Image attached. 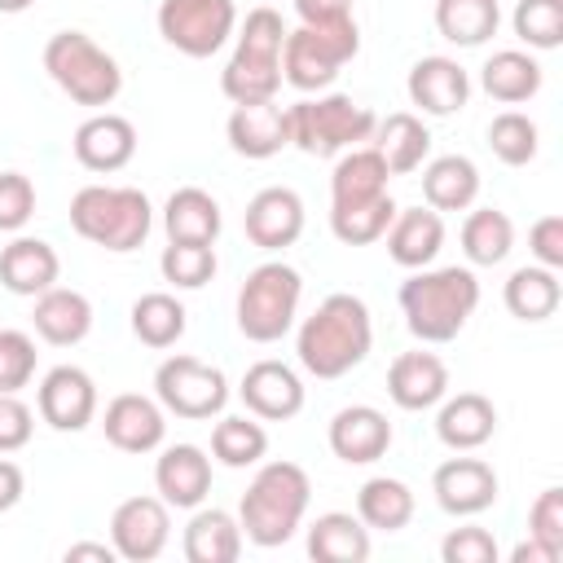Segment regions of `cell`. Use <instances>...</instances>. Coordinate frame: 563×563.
I'll list each match as a JSON object with an SVG mask.
<instances>
[{
  "mask_svg": "<svg viewBox=\"0 0 563 563\" xmlns=\"http://www.w3.org/2000/svg\"><path fill=\"white\" fill-rule=\"evenodd\" d=\"M172 541V506L163 497H128L110 515V545L128 563H154Z\"/></svg>",
  "mask_w": 563,
  "mask_h": 563,
  "instance_id": "11",
  "label": "cell"
},
{
  "mask_svg": "<svg viewBox=\"0 0 563 563\" xmlns=\"http://www.w3.org/2000/svg\"><path fill=\"white\" fill-rule=\"evenodd\" d=\"M264 453H268V431L260 427L255 413H229L211 427V457L220 466L242 471V466H255Z\"/></svg>",
  "mask_w": 563,
  "mask_h": 563,
  "instance_id": "38",
  "label": "cell"
},
{
  "mask_svg": "<svg viewBox=\"0 0 563 563\" xmlns=\"http://www.w3.org/2000/svg\"><path fill=\"white\" fill-rule=\"evenodd\" d=\"M510 563H559V559H554L541 541H532V537H528L523 545H515V550H510Z\"/></svg>",
  "mask_w": 563,
  "mask_h": 563,
  "instance_id": "55",
  "label": "cell"
},
{
  "mask_svg": "<svg viewBox=\"0 0 563 563\" xmlns=\"http://www.w3.org/2000/svg\"><path fill=\"white\" fill-rule=\"evenodd\" d=\"M528 251L541 268H563V216H541L532 229H528Z\"/></svg>",
  "mask_w": 563,
  "mask_h": 563,
  "instance_id": "51",
  "label": "cell"
},
{
  "mask_svg": "<svg viewBox=\"0 0 563 563\" xmlns=\"http://www.w3.org/2000/svg\"><path fill=\"white\" fill-rule=\"evenodd\" d=\"M242 229L260 251H286L303 233V198L290 185H268L246 202Z\"/></svg>",
  "mask_w": 563,
  "mask_h": 563,
  "instance_id": "16",
  "label": "cell"
},
{
  "mask_svg": "<svg viewBox=\"0 0 563 563\" xmlns=\"http://www.w3.org/2000/svg\"><path fill=\"white\" fill-rule=\"evenodd\" d=\"M35 339L26 330H0V391H22L35 378Z\"/></svg>",
  "mask_w": 563,
  "mask_h": 563,
  "instance_id": "46",
  "label": "cell"
},
{
  "mask_svg": "<svg viewBox=\"0 0 563 563\" xmlns=\"http://www.w3.org/2000/svg\"><path fill=\"white\" fill-rule=\"evenodd\" d=\"M216 246L207 242H167L158 255V273L163 282H172L176 290H198L216 277Z\"/></svg>",
  "mask_w": 563,
  "mask_h": 563,
  "instance_id": "42",
  "label": "cell"
},
{
  "mask_svg": "<svg viewBox=\"0 0 563 563\" xmlns=\"http://www.w3.org/2000/svg\"><path fill=\"white\" fill-rule=\"evenodd\" d=\"M154 488L167 506L194 510L211 493V457L198 444H167L154 462Z\"/></svg>",
  "mask_w": 563,
  "mask_h": 563,
  "instance_id": "21",
  "label": "cell"
},
{
  "mask_svg": "<svg viewBox=\"0 0 563 563\" xmlns=\"http://www.w3.org/2000/svg\"><path fill=\"white\" fill-rule=\"evenodd\" d=\"M62 260L44 238H13L9 246H0V286L9 295H44L48 286H57Z\"/></svg>",
  "mask_w": 563,
  "mask_h": 563,
  "instance_id": "25",
  "label": "cell"
},
{
  "mask_svg": "<svg viewBox=\"0 0 563 563\" xmlns=\"http://www.w3.org/2000/svg\"><path fill=\"white\" fill-rule=\"evenodd\" d=\"M35 409L53 431H84L97 418V383L79 365H53L40 378Z\"/></svg>",
  "mask_w": 563,
  "mask_h": 563,
  "instance_id": "12",
  "label": "cell"
},
{
  "mask_svg": "<svg viewBox=\"0 0 563 563\" xmlns=\"http://www.w3.org/2000/svg\"><path fill=\"white\" fill-rule=\"evenodd\" d=\"M537 145H541V132H537V123L523 110H501L488 123V150L506 167H528L537 158Z\"/></svg>",
  "mask_w": 563,
  "mask_h": 563,
  "instance_id": "43",
  "label": "cell"
},
{
  "mask_svg": "<svg viewBox=\"0 0 563 563\" xmlns=\"http://www.w3.org/2000/svg\"><path fill=\"white\" fill-rule=\"evenodd\" d=\"M70 229L114 255L136 251L154 229V207L132 185H84L70 198Z\"/></svg>",
  "mask_w": 563,
  "mask_h": 563,
  "instance_id": "4",
  "label": "cell"
},
{
  "mask_svg": "<svg viewBox=\"0 0 563 563\" xmlns=\"http://www.w3.org/2000/svg\"><path fill=\"white\" fill-rule=\"evenodd\" d=\"M220 88L233 106L246 101H273L282 92V62L268 57H251V53H233L220 70Z\"/></svg>",
  "mask_w": 563,
  "mask_h": 563,
  "instance_id": "39",
  "label": "cell"
},
{
  "mask_svg": "<svg viewBox=\"0 0 563 563\" xmlns=\"http://www.w3.org/2000/svg\"><path fill=\"white\" fill-rule=\"evenodd\" d=\"M528 537L541 541L554 559H563V488H541L528 506Z\"/></svg>",
  "mask_w": 563,
  "mask_h": 563,
  "instance_id": "47",
  "label": "cell"
},
{
  "mask_svg": "<svg viewBox=\"0 0 563 563\" xmlns=\"http://www.w3.org/2000/svg\"><path fill=\"white\" fill-rule=\"evenodd\" d=\"M479 308V277L471 268L444 264V268H413L400 282V312L413 339L422 343H449L466 330V321Z\"/></svg>",
  "mask_w": 563,
  "mask_h": 563,
  "instance_id": "2",
  "label": "cell"
},
{
  "mask_svg": "<svg viewBox=\"0 0 563 563\" xmlns=\"http://www.w3.org/2000/svg\"><path fill=\"white\" fill-rule=\"evenodd\" d=\"M185 303L167 290H150L132 303V334L145 343V347H172L180 334H185Z\"/></svg>",
  "mask_w": 563,
  "mask_h": 563,
  "instance_id": "40",
  "label": "cell"
},
{
  "mask_svg": "<svg viewBox=\"0 0 563 563\" xmlns=\"http://www.w3.org/2000/svg\"><path fill=\"white\" fill-rule=\"evenodd\" d=\"M387 396L405 413L435 409L449 396V365L435 352H422V347L418 352H400L387 365Z\"/></svg>",
  "mask_w": 563,
  "mask_h": 563,
  "instance_id": "20",
  "label": "cell"
},
{
  "mask_svg": "<svg viewBox=\"0 0 563 563\" xmlns=\"http://www.w3.org/2000/svg\"><path fill=\"white\" fill-rule=\"evenodd\" d=\"M413 488L396 475H374L356 488V519L369 532H400L413 519Z\"/></svg>",
  "mask_w": 563,
  "mask_h": 563,
  "instance_id": "34",
  "label": "cell"
},
{
  "mask_svg": "<svg viewBox=\"0 0 563 563\" xmlns=\"http://www.w3.org/2000/svg\"><path fill=\"white\" fill-rule=\"evenodd\" d=\"M308 554L317 563H365L369 528L352 510H325L308 523Z\"/></svg>",
  "mask_w": 563,
  "mask_h": 563,
  "instance_id": "30",
  "label": "cell"
},
{
  "mask_svg": "<svg viewBox=\"0 0 563 563\" xmlns=\"http://www.w3.org/2000/svg\"><path fill=\"white\" fill-rule=\"evenodd\" d=\"M501 299H506L510 317H519V321H545V317H554L559 303H563V282H559L554 268L523 264V268H515V273L506 277Z\"/></svg>",
  "mask_w": 563,
  "mask_h": 563,
  "instance_id": "35",
  "label": "cell"
},
{
  "mask_svg": "<svg viewBox=\"0 0 563 563\" xmlns=\"http://www.w3.org/2000/svg\"><path fill=\"white\" fill-rule=\"evenodd\" d=\"M238 31L233 0H163L158 4V35L185 57H211Z\"/></svg>",
  "mask_w": 563,
  "mask_h": 563,
  "instance_id": "10",
  "label": "cell"
},
{
  "mask_svg": "<svg viewBox=\"0 0 563 563\" xmlns=\"http://www.w3.org/2000/svg\"><path fill=\"white\" fill-rule=\"evenodd\" d=\"M154 400L176 418L207 422L229 405V378H224V369L176 352L154 369Z\"/></svg>",
  "mask_w": 563,
  "mask_h": 563,
  "instance_id": "9",
  "label": "cell"
},
{
  "mask_svg": "<svg viewBox=\"0 0 563 563\" xmlns=\"http://www.w3.org/2000/svg\"><path fill=\"white\" fill-rule=\"evenodd\" d=\"M387 180H391V172H387L383 154L369 141L356 145V150H343L334 172H330V207L378 198V194H387Z\"/></svg>",
  "mask_w": 563,
  "mask_h": 563,
  "instance_id": "32",
  "label": "cell"
},
{
  "mask_svg": "<svg viewBox=\"0 0 563 563\" xmlns=\"http://www.w3.org/2000/svg\"><path fill=\"white\" fill-rule=\"evenodd\" d=\"M70 150H75V163L84 172L110 176V172H119V167L132 163V154H136V128H132V119H123L114 110H97V114H88L75 128Z\"/></svg>",
  "mask_w": 563,
  "mask_h": 563,
  "instance_id": "14",
  "label": "cell"
},
{
  "mask_svg": "<svg viewBox=\"0 0 563 563\" xmlns=\"http://www.w3.org/2000/svg\"><path fill=\"white\" fill-rule=\"evenodd\" d=\"M330 453L347 466H369L378 457H387L391 449V422L383 409L374 405H343L334 418H330Z\"/></svg>",
  "mask_w": 563,
  "mask_h": 563,
  "instance_id": "18",
  "label": "cell"
},
{
  "mask_svg": "<svg viewBox=\"0 0 563 563\" xmlns=\"http://www.w3.org/2000/svg\"><path fill=\"white\" fill-rule=\"evenodd\" d=\"M44 70H48V79L75 106H92V110L110 106L119 97V88H123L119 62L92 35H84V31H57V35H48V44H44Z\"/></svg>",
  "mask_w": 563,
  "mask_h": 563,
  "instance_id": "6",
  "label": "cell"
},
{
  "mask_svg": "<svg viewBox=\"0 0 563 563\" xmlns=\"http://www.w3.org/2000/svg\"><path fill=\"white\" fill-rule=\"evenodd\" d=\"M101 431L119 453H154L163 449V435H167V409L154 396L123 391L106 405Z\"/></svg>",
  "mask_w": 563,
  "mask_h": 563,
  "instance_id": "15",
  "label": "cell"
},
{
  "mask_svg": "<svg viewBox=\"0 0 563 563\" xmlns=\"http://www.w3.org/2000/svg\"><path fill=\"white\" fill-rule=\"evenodd\" d=\"M308 501H312V479L299 462H264L255 471V479L246 484L242 501H238V523H242V537L251 545H286L303 515H308Z\"/></svg>",
  "mask_w": 563,
  "mask_h": 563,
  "instance_id": "3",
  "label": "cell"
},
{
  "mask_svg": "<svg viewBox=\"0 0 563 563\" xmlns=\"http://www.w3.org/2000/svg\"><path fill=\"white\" fill-rule=\"evenodd\" d=\"M238 396L246 413H255L260 422H286L303 409V378L286 361H255L242 374Z\"/></svg>",
  "mask_w": 563,
  "mask_h": 563,
  "instance_id": "17",
  "label": "cell"
},
{
  "mask_svg": "<svg viewBox=\"0 0 563 563\" xmlns=\"http://www.w3.org/2000/svg\"><path fill=\"white\" fill-rule=\"evenodd\" d=\"M31 321H35V334H40L44 343H53V347H75V343H84L88 330H92V303H88V295H79V290H70V286H48L44 295H35Z\"/></svg>",
  "mask_w": 563,
  "mask_h": 563,
  "instance_id": "26",
  "label": "cell"
},
{
  "mask_svg": "<svg viewBox=\"0 0 563 563\" xmlns=\"http://www.w3.org/2000/svg\"><path fill=\"white\" fill-rule=\"evenodd\" d=\"M515 246V224L506 211L497 207H475L466 220H462V255L475 264V268H493L510 255Z\"/></svg>",
  "mask_w": 563,
  "mask_h": 563,
  "instance_id": "37",
  "label": "cell"
},
{
  "mask_svg": "<svg viewBox=\"0 0 563 563\" xmlns=\"http://www.w3.org/2000/svg\"><path fill=\"white\" fill-rule=\"evenodd\" d=\"M396 216V202L391 194H378V198H365V202H343V207H330V229L343 246H369L387 233Z\"/></svg>",
  "mask_w": 563,
  "mask_h": 563,
  "instance_id": "41",
  "label": "cell"
},
{
  "mask_svg": "<svg viewBox=\"0 0 563 563\" xmlns=\"http://www.w3.org/2000/svg\"><path fill=\"white\" fill-rule=\"evenodd\" d=\"M405 88H409V101H413L422 114H435V119L457 114V110L471 101V75H466L453 57H444V53L418 57V62L409 66Z\"/></svg>",
  "mask_w": 563,
  "mask_h": 563,
  "instance_id": "19",
  "label": "cell"
},
{
  "mask_svg": "<svg viewBox=\"0 0 563 563\" xmlns=\"http://www.w3.org/2000/svg\"><path fill=\"white\" fill-rule=\"evenodd\" d=\"M35 431V413L26 400H18V391H0V453H18L31 444Z\"/></svg>",
  "mask_w": 563,
  "mask_h": 563,
  "instance_id": "50",
  "label": "cell"
},
{
  "mask_svg": "<svg viewBox=\"0 0 563 563\" xmlns=\"http://www.w3.org/2000/svg\"><path fill=\"white\" fill-rule=\"evenodd\" d=\"M422 198L431 211H466L479 198V167L466 154H440L422 167Z\"/></svg>",
  "mask_w": 563,
  "mask_h": 563,
  "instance_id": "33",
  "label": "cell"
},
{
  "mask_svg": "<svg viewBox=\"0 0 563 563\" xmlns=\"http://www.w3.org/2000/svg\"><path fill=\"white\" fill-rule=\"evenodd\" d=\"M79 559H97V563H114L119 554H114V545H106V541H75V545H66V563H79Z\"/></svg>",
  "mask_w": 563,
  "mask_h": 563,
  "instance_id": "54",
  "label": "cell"
},
{
  "mask_svg": "<svg viewBox=\"0 0 563 563\" xmlns=\"http://www.w3.org/2000/svg\"><path fill=\"white\" fill-rule=\"evenodd\" d=\"M352 4L356 0H295V13H299L303 26H321V22L352 18Z\"/></svg>",
  "mask_w": 563,
  "mask_h": 563,
  "instance_id": "52",
  "label": "cell"
},
{
  "mask_svg": "<svg viewBox=\"0 0 563 563\" xmlns=\"http://www.w3.org/2000/svg\"><path fill=\"white\" fill-rule=\"evenodd\" d=\"M35 216V185L22 172H0V233H22Z\"/></svg>",
  "mask_w": 563,
  "mask_h": 563,
  "instance_id": "48",
  "label": "cell"
},
{
  "mask_svg": "<svg viewBox=\"0 0 563 563\" xmlns=\"http://www.w3.org/2000/svg\"><path fill=\"white\" fill-rule=\"evenodd\" d=\"M501 4L497 0H435V31L457 48H479L497 35Z\"/></svg>",
  "mask_w": 563,
  "mask_h": 563,
  "instance_id": "36",
  "label": "cell"
},
{
  "mask_svg": "<svg viewBox=\"0 0 563 563\" xmlns=\"http://www.w3.org/2000/svg\"><path fill=\"white\" fill-rule=\"evenodd\" d=\"M22 493H26V475H22V466L9 462V457L0 453V515L13 510V506L22 501Z\"/></svg>",
  "mask_w": 563,
  "mask_h": 563,
  "instance_id": "53",
  "label": "cell"
},
{
  "mask_svg": "<svg viewBox=\"0 0 563 563\" xmlns=\"http://www.w3.org/2000/svg\"><path fill=\"white\" fill-rule=\"evenodd\" d=\"M374 110H365L361 101H352L347 92H325V97H308L286 106V132L290 145L317 158H339L343 150H356L374 136Z\"/></svg>",
  "mask_w": 563,
  "mask_h": 563,
  "instance_id": "5",
  "label": "cell"
},
{
  "mask_svg": "<svg viewBox=\"0 0 563 563\" xmlns=\"http://www.w3.org/2000/svg\"><path fill=\"white\" fill-rule=\"evenodd\" d=\"M497 471L484 462V457H449L435 466L431 475V493H435V506L453 519H471V515H484L493 501H497Z\"/></svg>",
  "mask_w": 563,
  "mask_h": 563,
  "instance_id": "13",
  "label": "cell"
},
{
  "mask_svg": "<svg viewBox=\"0 0 563 563\" xmlns=\"http://www.w3.org/2000/svg\"><path fill=\"white\" fill-rule=\"evenodd\" d=\"M369 347H374L369 308L347 290L325 295L317 312L299 321V334H295V356L312 378H343L369 356Z\"/></svg>",
  "mask_w": 563,
  "mask_h": 563,
  "instance_id": "1",
  "label": "cell"
},
{
  "mask_svg": "<svg viewBox=\"0 0 563 563\" xmlns=\"http://www.w3.org/2000/svg\"><path fill=\"white\" fill-rule=\"evenodd\" d=\"M35 0H0V13H22V9H31Z\"/></svg>",
  "mask_w": 563,
  "mask_h": 563,
  "instance_id": "56",
  "label": "cell"
},
{
  "mask_svg": "<svg viewBox=\"0 0 563 563\" xmlns=\"http://www.w3.org/2000/svg\"><path fill=\"white\" fill-rule=\"evenodd\" d=\"M387 255L400 264V268H427L435 255H440V246H444V220H440V211H431V207H396V216H391V224H387Z\"/></svg>",
  "mask_w": 563,
  "mask_h": 563,
  "instance_id": "24",
  "label": "cell"
},
{
  "mask_svg": "<svg viewBox=\"0 0 563 563\" xmlns=\"http://www.w3.org/2000/svg\"><path fill=\"white\" fill-rule=\"evenodd\" d=\"M303 299V277L286 260H264L260 268L246 273L238 290V330L251 343H277L290 334Z\"/></svg>",
  "mask_w": 563,
  "mask_h": 563,
  "instance_id": "8",
  "label": "cell"
},
{
  "mask_svg": "<svg viewBox=\"0 0 563 563\" xmlns=\"http://www.w3.org/2000/svg\"><path fill=\"white\" fill-rule=\"evenodd\" d=\"M220 224H224L220 202L207 189H198V185H180L163 202V233H167V242H207V246H216Z\"/></svg>",
  "mask_w": 563,
  "mask_h": 563,
  "instance_id": "28",
  "label": "cell"
},
{
  "mask_svg": "<svg viewBox=\"0 0 563 563\" xmlns=\"http://www.w3.org/2000/svg\"><path fill=\"white\" fill-rule=\"evenodd\" d=\"M510 26L528 48L550 53L563 44V0H515Z\"/></svg>",
  "mask_w": 563,
  "mask_h": 563,
  "instance_id": "44",
  "label": "cell"
},
{
  "mask_svg": "<svg viewBox=\"0 0 563 563\" xmlns=\"http://www.w3.org/2000/svg\"><path fill=\"white\" fill-rule=\"evenodd\" d=\"M497 537L479 523H466V528H453L444 541H440V559L444 563H497Z\"/></svg>",
  "mask_w": 563,
  "mask_h": 563,
  "instance_id": "49",
  "label": "cell"
},
{
  "mask_svg": "<svg viewBox=\"0 0 563 563\" xmlns=\"http://www.w3.org/2000/svg\"><path fill=\"white\" fill-rule=\"evenodd\" d=\"M493 431H497V405L484 391H457V396L440 400L435 435L444 449H453V453L484 449L493 440Z\"/></svg>",
  "mask_w": 563,
  "mask_h": 563,
  "instance_id": "23",
  "label": "cell"
},
{
  "mask_svg": "<svg viewBox=\"0 0 563 563\" xmlns=\"http://www.w3.org/2000/svg\"><path fill=\"white\" fill-rule=\"evenodd\" d=\"M224 136L233 145V154L242 158H273L290 145V132H286V106L273 101H246V106H233L229 123H224Z\"/></svg>",
  "mask_w": 563,
  "mask_h": 563,
  "instance_id": "22",
  "label": "cell"
},
{
  "mask_svg": "<svg viewBox=\"0 0 563 563\" xmlns=\"http://www.w3.org/2000/svg\"><path fill=\"white\" fill-rule=\"evenodd\" d=\"M369 145L383 154V163H387L391 176H409V172H418V167L427 163V154H431V132H427V123H422L418 114L396 110V114H387V119L374 123Z\"/></svg>",
  "mask_w": 563,
  "mask_h": 563,
  "instance_id": "29",
  "label": "cell"
},
{
  "mask_svg": "<svg viewBox=\"0 0 563 563\" xmlns=\"http://www.w3.org/2000/svg\"><path fill=\"white\" fill-rule=\"evenodd\" d=\"M282 44H286V22L277 9L260 4L242 18L238 26V44L233 53H251V57H268V62H282Z\"/></svg>",
  "mask_w": 563,
  "mask_h": 563,
  "instance_id": "45",
  "label": "cell"
},
{
  "mask_svg": "<svg viewBox=\"0 0 563 563\" xmlns=\"http://www.w3.org/2000/svg\"><path fill=\"white\" fill-rule=\"evenodd\" d=\"M361 53L356 18L321 22V26H295L282 44V79L299 92H321L339 79V70Z\"/></svg>",
  "mask_w": 563,
  "mask_h": 563,
  "instance_id": "7",
  "label": "cell"
},
{
  "mask_svg": "<svg viewBox=\"0 0 563 563\" xmlns=\"http://www.w3.org/2000/svg\"><path fill=\"white\" fill-rule=\"evenodd\" d=\"M242 523L238 515L220 510V506H194L189 523H185V537H180V550L189 563H233L242 554Z\"/></svg>",
  "mask_w": 563,
  "mask_h": 563,
  "instance_id": "27",
  "label": "cell"
},
{
  "mask_svg": "<svg viewBox=\"0 0 563 563\" xmlns=\"http://www.w3.org/2000/svg\"><path fill=\"white\" fill-rule=\"evenodd\" d=\"M541 62L523 48H497L484 66H479V84L493 101L501 106H519V101H532L541 92Z\"/></svg>",
  "mask_w": 563,
  "mask_h": 563,
  "instance_id": "31",
  "label": "cell"
}]
</instances>
